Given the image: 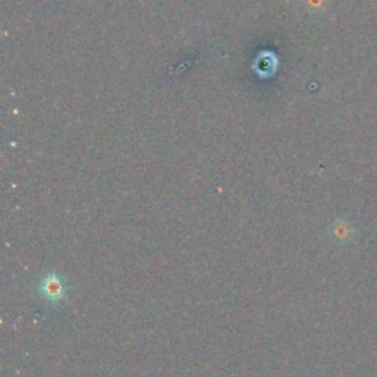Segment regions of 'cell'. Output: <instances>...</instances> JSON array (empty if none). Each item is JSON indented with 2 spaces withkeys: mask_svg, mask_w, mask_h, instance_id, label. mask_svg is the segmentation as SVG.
<instances>
[{
  "mask_svg": "<svg viewBox=\"0 0 377 377\" xmlns=\"http://www.w3.org/2000/svg\"><path fill=\"white\" fill-rule=\"evenodd\" d=\"M38 292L50 304H60L68 297V283L59 274H47L42 279Z\"/></svg>",
  "mask_w": 377,
  "mask_h": 377,
  "instance_id": "6da1fadb",
  "label": "cell"
},
{
  "mask_svg": "<svg viewBox=\"0 0 377 377\" xmlns=\"http://www.w3.org/2000/svg\"><path fill=\"white\" fill-rule=\"evenodd\" d=\"M332 231L334 234V238L338 239V240H350L351 234H352V229L345 221H338V222H336Z\"/></svg>",
  "mask_w": 377,
  "mask_h": 377,
  "instance_id": "7a4b0ae2",
  "label": "cell"
}]
</instances>
